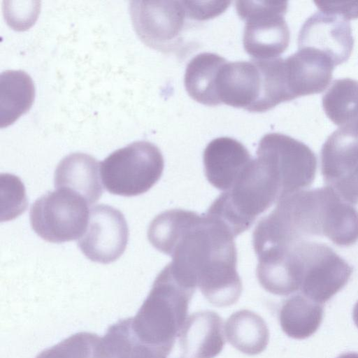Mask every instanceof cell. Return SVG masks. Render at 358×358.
<instances>
[{"label": "cell", "mask_w": 358, "mask_h": 358, "mask_svg": "<svg viewBox=\"0 0 358 358\" xmlns=\"http://www.w3.org/2000/svg\"><path fill=\"white\" fill-rule=\"evenodd\" d=\"M284 63L293 99L324 91L332 78L335 66L325 55L310 48H299L284 59Z\"/></svg>", "instance_id": "cell-14"}, {"label": "cell", "mask_w": 358, "mask_h": 358, "mask_svg": "<svg viewBox=\"0 0 358 358\" xmlns=\"http://www.w3.org/2000/svg\"><path fill=\"white\" fill-rule=\"evenodd\" d=\"M178 337L182 358H214L225 344L222 320L211 310L190 315Z\"/></svg>", "instance_id": "cell-16"}, {"label": "cell", "mask_w": 358, "mask_h": 358, "mask_svg": "<svg viewBox=\"0 0 358 358\" xmlns=\"http://www.w3.org/2000/svg\"><path fill=\"white\" fill-rule=\"evenodd\" d=\"M99 174L100 162L94 157L83 152L71 153L58 164L54 174L55 187L71 190L92 205L103 193Z\"/></svg>", "instance_id": "cell-17"}, {"label": "cell", "mask_w": 358, "mask_h": 358, "mask_svg": "<svg viewBox=\"0 0 358 358\" xmlns=\"http://www.w3.org/2000/svg\"><path fill=\"white\" fill-rule=\"evenodd\" d=\"M257 156L279 173L285 196L309 186L315 179L317 157L305 143L280 133H269L259 142Z\"/></svg>", "instance_id": "cell-8"}, {"label": "cell", "mask_w": 358, "mask_h": 358, "mask_svg": "<svg viewBox=\"0 0 358 358\" xmlns=\"http://www.w3.org/2000/svg\"><path fill=\"white\" fill-rule=\"evenodd\" d=\"M253 159L247 148L230 137H219L206 147L203 162L208 182L218 189H229Z\"/></svg>", "instance_id": "cell-15"}, {"label": "cell", "mask_w": 358, "mask_h": 358, "mask_svg": "<svg viewBox=\"0 0 358 358\" xmlns=\"http://www.w3.org/2000/svg\"><path fill=\"white\" fill-rule=\"evenodd\" d=\"M320 10L336 13L348 20L358 17V2H315Z\"/></svg>", "instance_id": "cell-26"}, {"label": "cell", "mask_w": 358, "mask_h": 358, "mask_svg": "<svg viewBox=\"0 0 358 358\" xmlns=\"http://www.w3.org/2000/svg\"><path fill=\"white\" fill-rule=\"evenodd\" d=\"M224 331L227 341L248 355L261 353L269 341V330L266 322L249 310H241L230 315Z\"/></svg>", "instance_id": "cell-21"}, {"label": "cell", "mask_w": 358, "mask_h": 358, "mask_svg": "<svg viewBox=\"0 0 358 358\" xmlns=\"http://www.w3.org/2000/svg\"><path fill=\"white\" fill-rule=\"evenodd\" d=\"M354 45L348 19L336 13L320 10L302 25L298 48H310L328 57L335 66L346 62Z\"/></svg>", "instance_id": "cell-12"}, {"label": "cell", "mask_w": 358, "mask_h": 358, "mask_svg": "<svg viewBox=\"0 0 358 358\" xmlns=\"http://www.w3.org/2000/svg\"><path fill=\"white\" fill-rule=\"evenodd\" d=\"M35 358H118L106 346L102 337L90 332L71 335L44 350Z\"/></svg>", "instance_id": "cell-23"}, {"label": "cell", "mask_w": 358, "mask_h": 358, "mask_svg": "<svg viewBox=\"0 0 358 358\" xmlns=\"http://www.w3.org/2000/svg\"><path fill=\"white\" fill-rule=\"evenodd\" d=\"M1 222L23 213L27 206L25 188L20 179L12 174H1Z\"/></svg>", "instance_id": "cell-24"}, {"label": "cell", "mask_w": 358, "mask_h": 358, "mask_svg": "<svg viewBox=\"0 0 358 358\" xmlns=\"http://www.w3.org/2000/svg\"><path fill=\"white\" fill-rule=\"evenodd\" d=\"M323 315L322 304L298 293L282 302L279 321L282 330L289 337L305 339L317 331Z\"/></svg>", "instance_id": "cell-22"}, {"label": "cell", "mask_w": 358, "mask_h": 358, "mask_svg": "<svg viewBox=\"0 0 358 358\" xmlns=\"http://www.w3.org/2000/svg\"><path fill=\"white\" fill-rule=\"evenodd\" d=\"M35 88L31 78L21 70H7L0 76V127L15 122L31 107Z\"/></svg>", "instance_id": "cell-19"}, {"label": "cell", "mask_w": 358, "mask_h": 358, "mask_svg": "<svg viewBox=\"0 0 358 358\" xmlns=\"http://www.w3.org/2000/svg\"><path fill=\"white\" fill-rule=\"evenodd\" d=\"M337 358H358L357 352H345L339 355Z\"/></svg>", "instance_id": "cell-28"}, {"label": "cell", "mask_w": 358, "mask_h": 358, "mask_svg": "<svg viewBox=\"0 0 358 358\" xmlns=\"http://www.w3.org/2000/svg\"><path fill=\"white\" fill-rule=\"evenodd\" d=\"M128 238L129 229L124 215L110 206L99 204L90 209L86 230L78 245L90 260L106 264L121 257Z\"/></svg>", "instance_id": "cell-11"}, {"label": "cell", "mask_w": 358, "mask_h": 358, "mask_svg": "<svg viewBox=\"0 0 358 358\" xmlns=\"http://www.w3.org/2000/svg\"><path fill=\"white\" fill-rule=\"evenodd\" d=\"M187 17L192 20H206L213 18L229 7L231 1H183Z\"/></svg>", "instance_id": "cell-25"}, {"label": "cell", "mask_w": 358, "mask_h": 358, "mask_svg": "<svg viewBox=\"0 0 358 358\" xmlns=\"http://www.w3.org/2000/svg\"><path fill=\"white\" fill-rule=\"evenodd\" d=\"M220 103L255 112L262 92V76L255 59L227 62L217 78Z\"/></svg>", "instance_id": "cell-13"}, {"label": "cell", "mask_w": 358, "mask_h": 358, "mask_svg": "<svg viewBox=\"0 0 358 358\" xmlns=\"http://www.w3.org/2000/svg\"><path fill=\"white\" fill-rule=\"evenodd\" d=\"M287 1H236V10L245 22L243 43L254 59L278 57L289 45V30L284 16Z\"/></svg>", "instance_id": "cell-7"}, {"label": "cell", "mask_w": 358, "mask_h": 358, "mask_svg": "<svg viewBox=\"0 0 358 358\" xmlns=\"http://www.w3.org/2000/svg\"><path fill=\"white\" fill-rule=\"evenodd\" d=\"M194 292L167 264L156 277L136 315L119 320L127 357L167 358L187 318Z\"/></svg>", "instance_id": "cell-4"}, {"label": "cell", "mask_w": 358, "mask_h": 358, "mask_svg": "<svg viewBox=\"0 0 358 358\" xmlns=\"http://www.w3.org/2000/svg\"><path fill=\"white\" fill-rule=\"evenodd\" d=\"M326 236L339 246L358 240V212L329 187L300 190L277 202L252 234L253 248Z\"/></svg>", "instance_id": "cell-2"}, {"label": "cell", "mask_w": 358, "mask_h": 358, "mask_svg": "<svg viewBox=\"0 0 358 358\" xmlns=\"http://www.w3.org/2000/svg\"><path fill=\"white\" fill-rule=\"evenodd\" d=\"M352 317H353V320H354L355 325L358 328V301L354 306L353 312H352Z\"/></svg>", "instance_id": "cell-27"}, {"label": "cell", "mask_w": 358, "mask_h": 358, "mask_svg": "<svg viewBox=\"0 0 358 358\" xmlns=\"http://www.w3.org/2000/svg\"><path fill=\"white\" fill-rule=\"evenodd\" d=\"M148 238L172 257L169 265L174 275L190 287H199L210 303L225 307L238 300L243 286L234 236L222 222L206 213L169 210L150 222Z\"/></svg>", "instance_id": "cell-1"}, {"label": "cell", "mask_w": 358, "mask_h": 358, "mask_svg": "<svg viewBox=\"0 0 358 358\" xmlns=\"http://www.w3.org/2000/svg\"><path fill=\"white\" fill-rule=\"evenodd\" d=\"M327 116L339 129L358 136V81L334 80L322 96Z\"/></svg>", "instance_id": "cell-20"}, {"label": "cell", "mask_w": 358, "mask_h": 358, "mask_svg": "<svg viewBox=\"0 0 358 358\" xmlns=\"http://www.w3.org/2000/svg\"><path fill=\"white\" fill-rule=\"evenodd\" d=\"M164 166L159 148L140 141L116 150L100 162V176L110 194L134 196L148 192L160 179Z\"/></svg>", "instance_id": "cell-5"}, {"label": "cell", "mask_w": 358, "mask_h": 358, "mask_svg": "<svg viewBox=\"0 0 358 358\" xmlns=\"http://www.w3.org/2000/svg\"><path fill=\"white\" fill-rule=\"evenodd\" d=\"M227 61L212 52H202L187 65L184 84L189 96L198 103L209 106L220 105L216 92L217 75Z\"/></svg>", "instance_id": "cell-18"}, {"label": "cell", "mask_w": 358, "mask_h": 358, "mask_svg": "<svg viewBox=\"0 0 358 358\" xmlns=\"http://www.w3.org/2000/svg\"><path fill=\"white\" fill-rule=\"evenodd\" d=\"M321 171L327 187L358 203V136L340 129L329 135L321 149Z\"/></svg>", "instance_id": "cell-10"}, {"label": "cell", "mask_w": 358, "mask_h": 358, "mask_svg": "<svg viewBox=\"0 0 358 358\" xmlns=\"http://www.w3.org/2000/svg\"><path fill=\"white\" fill-rule=\"evenodd\" d=\"M129 13L138 38L163 52L177 45L188 17L183 1H131Z\"/></svg>", "instance_id": "cell-9"}, {"label": "cell", "mask_w": 358, "mask_h": 358, "mask_svg": "<svg viewBox=\"0 0 358 358\" xmlns=\"http://www.w3.org/2000/svg\"><path fill=\"white\" fill-rule=\"evenodd\" d=\"M256 275L267 292L288 296L298 291L323 304L348 283L352 266L330 247L308 240L254 248Z\"/></svg>", "instance_id": "cell-3"}, {"label": "cell", "mask_w": 358, "mask_h": 358, "mask_svg": "<svg viewBox=\"0 0 358 358\" xmlns=\"http://www.w3.org/2000/svg\"><path fill=\"white\" fill-rule=\"evenodd\" d=\"M87 202L79 194L56 189L33 203L29 213L32 229L42 239L55 243L80 238L89 220Z\"/></svg>", "instance_id": "cell-6"}]
</instances>
